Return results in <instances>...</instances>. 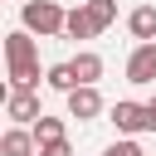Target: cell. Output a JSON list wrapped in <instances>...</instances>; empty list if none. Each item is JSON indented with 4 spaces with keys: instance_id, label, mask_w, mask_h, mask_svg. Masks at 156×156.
I'll list each match as a JSON object with an SVG mask.
<instances>
[{
    "instance_id": "cell-1",
    "label": "cell",
    "mask_w": 156,
    "mask_h": 156,
    "mask_svg": "<svg viewBox=\"0 0 156 156\" xmlns=\"http://www.w3.org/2000/svg\"><path fill=\"white\" fill-rule=\"evenodd\" d=\"M5 63H10V88H39V44L29 29H10L5 34Z\"/></svg>"
},
{
    "instance_id": "cell-2",
    "label": "cell",
    "mask_w": 156,
    "mask_h": 156,
    "mask_svg": "<svg viewBox=\"0 0 156 156\" xmlns=\"http://www.w3.org/2000/svg\"><path fill=\"white\" fill-rule=\"evenodd\" d=\"M63 24H68V10L58 5V0H29V5H20V29H29V34H63Z\"/></svg>"
},
{
    "instance_id": "cell-3",
    "label": "cell",
    "mask_w": 156,
    "mask_h": 156,
    "mask_svg": "<svg viewBox=\"0 0 156 156\" xmlns=\"http://www.w3.org/2000/svg\"><path fill=\"white\" fill-rule=\"evenodd\" d=\"M112 122H117L122 136L156 132V107H151V102H132V98H122V102H112Z\"/></svg>"
},
{
    "instance_id": "cell-4",
    "label": "cell",
    "mask_w": 156,
    "mask_h": 156,
    "mask_svg": "<svg viewBox=\"0 0 156 156\" xmlns=\"http://www.w3.org/2000/svg\"><path fill=\"white\" fill-rule=\"evenodd\" d=\"M5 117H10V127H34L44 112H39V93H29V88H10L5 93Z\"/></svg>"
},
{
    "instance_id": "cell-5",
    "label": "cell",
    "mask_w": 156,
    "mask_h": 156,
    "mask_svg": "<svg viewBox=\"0 0 156 156\" xmlns=\"http://www.w3.org/2000/svg\"><path fill=\"white\" fill-rule=\"evenodd\" d=\"M127 83H136V88L156 83V44H136L127 54Z\"/></svg>"
},
{
    "instance_id": "cell-6",
    "label": "cell",
    "mask_w": 156,
    "mask_h": 156,
    "mask_svg": "<svg viewBox=\"0 0 156 156\" xmlns=\"http://www.w3.org/2000/svg\"><path fill=\"white\" fill-rule=\"evenodd\" d=\"M102 107H107V102H102L98 88H73V93H68V117H78V122H98Z\"/></svg>"
},
{
    "instance_id": "cell-7",
    "label": "cell",
    "mask_w": 156,
    "mask_h": 156,
    "mask_svg": "<svg viewBox=\"0 0 156 156\" xmlns=\"http://www.w3.org/2000/svg\"><path fill=\"white\" fill-rule=\"evenodd\" d=\"M68 63H73V78H78V88H98V78H102V54H93V49H78Z\"/></svg>"
},
{
    "instance_id": "cell-8",
    "label": "cell",
    "mask_w": 156,
    "mask_h": 156,
    "mask_svg": "<svg viewBox=\"0 0 156 156\" xmlns=\"http://www.w3.org/2000/svg\"><path fill=\"white\" fill-rule=\"evenodd\" d=\"M0 156H39V141L29 127H5L0 136Z\"/></svg>"
},
{
    "instance_id": "cell-9",
    "label": "cell",
    "mask_w": 156,
    "mask_h": 156,
    "mask_svg": "<svg viewBox=\"0 0 156 156\" xmlns=\"http://www.w3.org/2000/svg\"><path fill=\"white\" fill-rule=\"evenodd\" d=\"M127 29H132L136 44H156V5H136L127 15Z\"/></svg>"
},
{
    "instance_id": "cell-10",
    "label": "cell",
    "mask_w": 156,
    "mask_h": 156,
    "mask_svg": "<svg viewBox=\"0 0 156 156\" xmlns=\"http://www.w3.org/2000/svg\"><path fill=\"white\" fill-rule=\"evenodd\" d=\"M29 132H34L39 151H44V146H58V141H68V132H63V117H39Z\"/></svg>"
},
{
    "instance_id": "cell-11",
    "label": "cell",
    "mask_w": 156,
    "mask_h": 156,
    "mask_svg": "<svg viewBox=\"0 0 156 156\" xmlns=\"http://www.w3.org/2000/svg\"><path fill=\"white\" fill-rule=\"evenodd\" d=\"M44 83H49L54 93H63V98H68V93L78 88V78H73V63H68V58H63V63H49V68H44Z\"/></svg>"
},
{
    "instance_id": "cell-12",
    "label": "cell",
    "mask_w": 156,
    "mask_h": 156,
    "mask_svg": "<svg viewBox=\"0 0 156 156\" xmlns=\"http://www.w3.org/2000/svg\"><path fill=\"white\" fill-rule=\"evenodd\" d=\"M63 34H68V39H93V34H98V24H93V15H88V5H78V10H68V24H63Z\"/></svg>"
},
{
    "instance_id": "cell-13",
    "label": "cell",
    "mask_w": 156,
    "mask_h": 156,
    "mask_svg": "<svg viewBox=\"0 0 156 156\" xmlns=\"http://www.w3.org/2000/svg\"><path fill=\"white\" fill-rule=\"evenodd\" d=\"M83 5H88V15H93L98 34H102V29H107V24L117 20V0H83Z\"/></svg>"
},
{
    "instance_id": "cell-14",
    "label": "cell",
    "mask_w": 156,
    "mask_h": 156,
    "mask_svg": "<svg viewBox=\"0 0 156 156\" xmlns=\"http://www.w3.org/2000/svg\"><path fill=\"white\" fill-rule=\"evenodd\" d=\"M102 156H146V151H141V146H136L132 136H117V141H112V146H107Z\"/></svg>"
},
{
    "instance_id": "cell-15",
    "label": "cell",
    "mask_w": 156,
    "mask_h": 156,
    "mask_svg": "<svg viewBox=\"0 0 156 156\" xmlns=\"http://www.w3.org/2000/svg\"><path fill=\"white\" fill-rule=\"evenodd\" d=\"M39 156H73V146H68V141H58V146H44Z\"/></svg>"
},
{
    "instance_id": "cell-16",
    "label": "cell",
    "mask_w": 156,
    "mask_h": 156,
    "mask_svg": "<svg viewBox=\"0 0 156 156\" xmlns=\"http://www.w3.org/2000/svg\"><path fill=\"white\" fill-rule=\"evenodd\" d=\"M151 107H156V98H151Z\"/></svg>"
},
{
    "instance_id": "cell-17",
    "label": "cell",
    "mask_w": 156,
    "mask_h": 156,
    "mask_svg": "<svg viewBox=\"0 0 156 156\" xmlns=\"http://www.w3.org/2000/svg\"><path fill=\"white\" fill-rule=\"evenodd\" d=\"M20 5H29V0H20Z\"/></svg>"
}]
</instances>
